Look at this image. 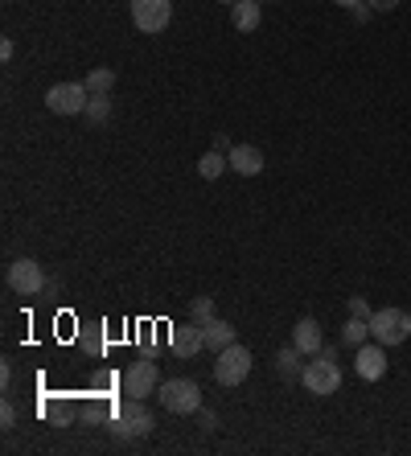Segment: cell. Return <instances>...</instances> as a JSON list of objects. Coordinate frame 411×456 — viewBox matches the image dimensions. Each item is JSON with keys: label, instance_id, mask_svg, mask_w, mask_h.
Masks as SVG:
<instances>
[{"label": "cell", "instance_id": "obj_27", "mask_svg": "<svg viewBox=\"0 0 411 456\" xmlns=\"http://www.w3.org/2000/svg\"><path fill=\"white\" fill-rule=\"evenodd\" d=\"M333 4H341V9H354V4H362V0H333Z\"/></svg>", "mask_w": 411, "mask_h": 456}, {"label": "cell", "instance_id": "obj_20", "mask_svg": "<svg viewBox=\"0 0 411 456\" xmlns=\"http://www.w3.org/2000/svg\"><path fill=\"white\" fill-rule=\"evenodd\" d=\"M91 124H107L111 119V99L107 95H91V103H86V111H83Z\"/></svg>", "mask_w": 411, "mask_h": 456}, {"label": "cell", "instance_id": "obj_1", "mask_svg": "<svg viewBox=\"0 0 411 456\" xmlns=\"http://www.w3.org/2000/svg\"><path fill=\"white\" fill-rule=\"evenodd\" d=\"M300 382H305V391L316 395V399H329V395H338V387H341V366H338V358H333V350H329V346L305 366Z\"/></svg>", "mask_w": 411, "mask_h": 456}, {"label": "cell", "instance_id": "obj_29", "mask_svg": "<svg viewBox=\"0 0 411 456\" xmlns=\"http://www.w3.org/2000/svg\"><path fill=\"white\" fill-rule=\"evenodd\" d=\"M259 4H264V0H259Z\"/></svg>", "mask_w": 411, "mask_h": 456}, {"label": "cell", "instance_id": "obj_11", "mask_svg": "<svg viewBox=\"0 0 411 456\" xmlns=\"http://www.w3.org/2000/svg\"><path fill=\"white\" fill-rule=\"evenodd\" d=\"M169 346L177 358H193L198 350H206V338H201V325L198 321H185V325H173L169 333Z\"/></svg>", "mask_w": 411, "mask_h": 456}, {"label": "cell", "instance_id": "obj_22", "mask_svg": "<svg viewBox=\"0 0 411 456\" xmlns=\"http://www.w3.org/2000/svg\"><path fill=\"white\" fill-rule=\"evenodd\" d=\"M349 317H362V321L374 317V308L366 305V297H349Z\"/></svg>", "mask_w": 411, "mask_h": 456}, {"label": "cell", "instance_id": "obj_23", "mask_svg": "<svg viewBox=\"0 0 411 456\" xmlns=\"http://www.w3.org/2000/svg\"><path fill=\"white\" fill-rule=\"evenodd\" d=\"M198 419H201V432H214V428H218V415L206 411V407H198Z\"/></svg>", "mask_w": 411, "mask_h": 456}, {"label": "cell", "instance_id": "obj_8", "mask_svg": "<svg viewBox=\"0 0 411 456\" xmlns=\"http://www.w3.org/2000/svg\"><path fill=\"white\" fill-rule=\"evenodd\" d=\"M9 288L17 292V297H37L45 288V272H42V264L37 259H12L9 264Z\"/></svg>", "mask_w": 411, "mask_h": 456}, {"label": "cell", "instance_id": "obj_2", "mask_svg": "<svg viewBox=\"0 0 411 456\" xmlns=\"http://www.w3.org/2000/svg\"><path fill=\"white\" fill-rule=\"evenodd\" d=\"M370 338L379 341V346H403L411 338V313L407 308H374V317H370Z\"/></svg>", "mask_w": 411, "mask_h": 456}, {"label": "cell", "instance_id": "obj_18", "mask_svg": "<svg viewBox=\"0 0 411 456\" xmlns=\"http://www.w3.org/2000/svg\"><path fill=\"white\" fill-rule=\"evenodd\" d=\"M111 86H116V70H107V66H95L86 75V91L91 95H111Z\"/></svg>", "mask_w": 411, "mask_h": 456}, {"label": "cell", "instance_id": "obj_5", "mask_svg": "<svg viewBox=\"0 0 411 456\" xmlns=\"http://www.w3.org/2000/svg\"><path fill=\"white\" fill-rule=\"evenodd\" d=\"M86 103H91L86 83H53L45 91V107H50L53 116H83Z\"/></svg>", "mask_w": 411, "mask_h": 456}, {"label": "cell", "instance_id": "obj_17", "mask_svg": "<svg viewBox=\"0 0 411 456\" xmlns=\"http://www.w3.org/2000/svg\"><path fill=\"white\" fill-rule=\"evenodd\" d=\"M366 338H370V321H362V317H349L346 325H341V346H366Z\"/></svg>", "mask_w": 411, "mask_h": 456}, {"label": "cell", "instance_id": "obj_6", "mask_svg": "<svg viewBox=\"0 0 411 456\" xmlns=\"http://www.w3.org/2000/svg\"><path fill=\"white\" fill-rule=\"evenodd\" d=\"M214 379H218V387H239L247 374H251V350H242L239 341L234 346H226L222 354H214Z\"/></svg>", "mask_w": 411, "mask_h": 456}, {"label": "cell", "instance_id": "obj_13", "mask_svg": "<svg viewBox=\"0 0 411 456\" xmlns=\"http://www.w3.org/2000/svg\"><path fill=\"white\" fill-rule=\"evenodd\" d=\"M226 160H231V169L239 173V177H259V173H264V152L255 149V144H234V149L226 152Z\"/></svg>", "mask_w": 411, "mask_h": 456}, {"label": "cell", "instance_id": "obj_28", "mask_svg": "<svg viewBox=\"0 0 411 456\" xmlns=\"http://www.w3.org/2000/svg\"><path fill=\"white\" fill-rule=\"evenodd\" d=\"M222 4H239V0H222Z\"/></svg>", "mask_w": 411, "mask_h": 456}, {"label": "cell", "instance_id": "obj_15", "mask_svg": "<svg viewBox=\"0 0 411 456\" xmlns=\"http://www.w3.org/2000/svg\"><path fill=\"white\" fill-rule=\"evenodd\" d=\"M259 21H264L259 0H239V4H231V25L239 33H255V29H259Z\"/></svg>", "mask_w": 411, "mask_h": 456}, {"label": "cell", "instance_id": "obj_3", "mask_svg": "<svg viewBox=\"0 0 411 456\" xmlns=\"http://www.w3.org/2000/svg\"><path fill=\"white\" fill-rule=\"evenodd\" d=\"M157 403L173 415H198L201 407V391L193 379H169L157 387Z\"/></svg>", "mask_w": 411, "mask_h": 456}, {"label": "cell", "instance_id": "obj_24", "mask_svg": "<svg viewBox=\"0 0 411 456\" xmlns=\"http://www.w3.org/2000/svg\"><path fill=\"white\" fill-rule=\"evenodd\" d=\"M0 424H4V428H12V424H17V411H12V403H9V399H4V407H0Z\"/></svg>", "mask_w": 411, "mask_h": 456}, {"label": "cell", "instance_id": "obj_7", "mask_svg": "<svg viewBox=\"0 0 411 456\" xmlns=\"http://www.w3.org/2000/svg\"><path fill=\"white\" fill-rule=\"evenodd\" d=\"M173 21V0H132V25L140 33H160Z\"/></svg>", "mask_w": 411, "mask_h": 456}, {"label": "cell", "instance_id": "obj_21", "mask_svg": "<svg viewBox=\"0 0 411 456\" xmlns=\"http://www.w3.org/2000/svg\"><path fill=\"white\" fill-rule=\"evenodd\" d=\"M214 317V300L210 297H198V300H193V305H190V321H198V325H206V321H210Z\"/></svg>", "mask_w": 411, "mask_h": 456}, {"label": "cell", "instance_id": "obj_19", "mask_svg": "<svg viewBox=\"0 0 411 456\" xmlns=\"http://www.w3.org/2000/svg\"><path fill=\"white\" fill-rule=\"evenodd\" d=\"M226 165H231V160H222V152L214 149V152H206V157L198 160V173L206 181H214V177H222V169H226Z\"/></svg>", "mask_w": 411, "mask_h": 456}, {"label": "cell", "instance_id": "obj_16", "mask_svg": "<svg viewBox=\"0 0 411 456\" xmlns=\"http://www.w3.org/2000/svg\"><path fill=\"white\" fill-rule=\"evenodd\" d=\"M300 358H305V354L296 350V346H292V350L284 346V350L275 354V370H280V379H288V382L300 379V374H305V366H308V362H300Z\"/></svg>", "mask_w": 411, "mask_h": 456}, {"label": "cell", "instance_id": "obj_10", "mask_svg": "<svg viewBox=\"0 0 411 456\" xmlns=\"http://www.w3.org/2000/svg\"><path fill=\"white\" fill-rule=\"evenodd\" d=\"M354 370H358V379L366 382H379L382 374H387V346H358L354 350Z\"/></svg>", "mask_w": 411, "mask_h": 456}, {"label": "cell", "instance_id": "obj_4", "mask_svg": "<svg viewBox=\"0 0 411 456\" xmlns=\"http://www.w3.org/2000/svg\"><path fill=\"white\" fill-rule=\"evenodd\" d=\"M111 432L124 436V440H140V436L152 432V411L144 407V399H127L116 407V419H111Z\"/></svg>", "mask_w": 411, "mask_h": 456}, {"label": "cell", "instance_id": "obj_14", "mask_svg": "<svg viewBox=\"0 0 411 456\" xmlns=\"http://www.w3.org/2000/svg\"><path fill=\"white\" fill-rule=\"evenodd\" d=\"M201 338H206V350L210 354H222L226 346H234V325L222 317H210L206 325H201Z\"/></svg>", "mask_w": 411, "mask_h": 456}, {"label": "cell", "instance_id": "obj_9", "mask_svg": "<svg viewBox=\"0 0 411 456\" xmlns=\"http://www.w3.org/2000/svg\"><path fill=\"white\" fill-rule=\"evenodd\" d=\"M157 387H160L157 362L140 358V362H132V366L124 370V395L127 399H148V395H157Z\"/></svg>", "mask_w": 411, "mask_h": 456}, {"label": "cell", "instance_id": "obj_25", "mask_svg": "<svg viewBox=\"0 0 411 456\" xmlns=\"http://www.w3.org/2000/svg\"><path fill=\"white\" fill-rule=\"evenodd\" d=\"M374 12H390V9H399V0H366Z\"/></svg>", "mask_w": 411, "mask_h": 456}, {"label": "cell", "instance_id": "obj_26", "mask_svg": "<svg viewBox=\"0 0 411 456\" xmlns=\"http://www.w3.org/2000/svg\"><path fill=\"white\" fill-rule=\"evenodd\" d=\"M214 149H218V152H222V149L231 152V149H234V144H231V140H226V136H222V132H218V136H214Z\"/></svg>", "mask_w": 411, "mask_h": 456}, {"label": "cell", "instance_id": "obj_12", "mask_svg": "<svg viewBox=\"0 0 411 456\" xmlns=\"http://www.w3.org/2000/svg\"><path fill=\"white\" fill-rule=\"evenodd\" d=\"M292 346L300 354H305V358H316V354L325 350V338H321V325H316L313 317H300L292 325Z\"/></svg>", "mask_w": 411, "mask_h": 456}]
</instances>
